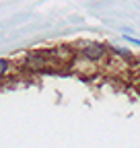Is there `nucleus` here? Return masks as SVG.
<instances>
[{
    "label": "nucleus",
    "instance_id": "obj_1",
    "mask_svg": "<svg viewBox=\"0 0 140 148\" xmlns=\"http://www.w3.org/2000/svg\"><path fill=\"white\" fill-rule=\"evenodd\" d=\"M84 56L89 60H99L101 56H103V45H99V43H89L84 47Z\"/></svg>",
    "mask_w": 140,
    "mask_h": 148
},
{
    "label": "nucleus",
    "instance_id": "obj_2",
    "mask_svg": "<svg viewBox=\"0 0 140 148\" xmlns=\"http://www.w3.org/2000/svg\"><path fill=\"white\" fill-rule=\"evenodd\" d=\"M8 60H4V58H0V78H2L4 76V74H6V70H8Z\"/></svg>",
    "mask_w": 140,
    "mask_h": 148
},
{
    "label": "nucleus",
    "instance_id": "obj_3",
    "mask_svg": "<svg viewBox=\"0 0 140 148\" xmlns=\"http://www.w3.org/2000/svg\"><path fill=\"white\" fill-rule=\"evenodd\" d=\"M124 39H126L128 43H134V45H140V39H136V37H132V35H124Z\"/></svg>",
    "mask_w": 140,
    "mask_h": 148
}]
</instances>
